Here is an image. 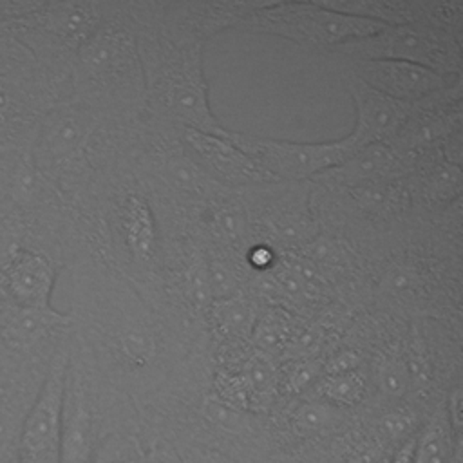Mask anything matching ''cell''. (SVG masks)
I'll use <instances>...</instances> for the list:
<instances>
[{
    "mask_svg": "<svg viewBox=\"0 0 463 463\" xmlns=\"http://www.w3.org/2000/svg\"><path fill=\"white\" fill-rule=\"evenodd\" d=\"M204 463H221V461H219V459H217V461H215V459H208V461H204Z\"/></svg>",
    "mask_w": 463,
    "mask_h": 463,
    "instance_id": "32",
    "label": "cell"
},
{
    "mask_svg": "<svg viewBox=\"0 0 463 463\" xmlns=\"http://www.w3.org/2000/svg\"><path fill=\"white\" fill-rule=\"evenodd\" d=\"M69 358L67 344L52 353L22 421L16 463H61V405Z\"/></svg>",
    "mask_w": 463,
    "mask_h": 463,
    "instance_id": "4",
    "label": "cell"
},
{
    "mask_svg": "<svg viewBox=\"0 0 463 463\" xmlns=\"http://www.w3.org/2000/svg\"><path fill=\"white\" fill-rule=\"evenodd\" d=\"M396 166L398 152L391 145H367L318 177L342 188H369L389 179Z\"/></svg>",
    "mask_w": 463,
    "mask_h": 463,
    "instance_id": "12",
    "label": "cell"
},
{
    "mask_svg": "<svg viewBox=\"0 0 463 463\" xmlns=\"http://www.w3.org/2000/svg\"><path fill=\"white\" fill-rule=\"evenodd\" d=\"M43 27L65 43L80 49L103 24L101 7L90 2H67V4H42Z\"/></svg>",
    "mask_w": 463,
    "mask_h": 463,
    "instance_id": "13",
    "label": "cell"
},
{
    "mask_svg": "<svg viewBox=\"0 0 463 463\" xmlns=\"http://www.w3.org/2000/svg\"><path fill=\"white\" fill-rule=\"evenodd\" d=\"M212 322L226 342H250L253 326L260 315L259 306L241 291L217 298L210 306Z\"/></svg>",
    "mask_w": 463,
    "mask_h": 463,
    "instance_id": "14",
    "label": "cell"
},
{
    "mask_svg": "<svg viewBox=\"0 0 463 463\" xmlns=\"http://www.w3.org/2000/svg\"><path fill=\"white\" fill-rule=\"evenodd\" d=\"M69 324L71 317L54 307L14 306L0 320V338L11 351L29 353Z\"/></svg>",
    "mask_w": 463,
    "mask_h": 463,
    "instance_id": "11",
    "label": "cell"
},
{
    "mask_svg": "<svg viewBox=\"0 0 463 463\" xmlns=\"http://www.w3.org/2000/svg\"><path fill=\"white\" fill-rule=\"evenodd\" d=\"M360 369V356L351 351H338L326 362H322V373L320 374H340V373H349Z\"/></svg>",
    "mask_w": 463,
    "mask_h": 463,
    "instance_id": "24",
    "label": "cell"
},
{
    "mask_svg": "<svg viewBox=\"0 0 463 463\" xmlns=\"http://www.w3.org/2000/svg\"><path fill=\"white\" fill-rule=\"evenodd\" d=\"M349 74L373 90L411 105L423 103L459 83L429 67L400 60H349Z\"/></svg>",
    "mask_w": 463,
    "mask_h": 463,
    "instance_id": "6",
    "label": "cell"
},
{
    "mask_svg": "<svg viewBox=\"0 0 463 463\" xmlns=\"http://www.w3.org/2000/svg\"><path fill=\"white\" fill-rule=\"evenodd\" d=\"M459 29L411 22L385 25L373 36L349 42L336 49L347 60H400L429 67L443 76H459Z\"/></svg>",
    "mask_w": 463,
    "mask_h": 463,
    "instance_id": "3",
    "label": "cell"
},
{
    "mask_svg": "<svg viewBox=\"0 0 463 463\" xmlns=\"http://www.w3.org/2000/svg\"><path fill=\"white\" fill-rule=\"evenodd\" d=\"M374 378L380 392L387 398H402L411 387L403 354H398L394 351L380 358L374 369Z\"/></svg>",
    "mask_w": 463,
    "mask_h": 463,
    "instance_id": "21",
    "label": "cell"
},
{
    "mask_svg": "<svg viewBox=\"0 0 463 463\" xmlns=\"http://www.w3.org/2000/svg\"><path fill=\"white\" fill-rule=\"evenodd\" d=\"M439 156V154H438ZM423 190L434 201H447L459 194L461 168L459 165L445 161L441 156L432 161L423 172Z\"/></svg>",
    "mask_w": 463,
    "mask_h": 463,
    "instance_id": "20",
    "label": "cell"
},
{
    "mask_svg": "<svg viewBox=\"0 0 463 463\" xmlns=\"http://www.w3.org/2000/svg\"><path fill=\"white\" fill-rule=\"evenodd\" d=\"M293 335L295 329L289 317L280 309H269L259 315L250 336V344L257 351L273 358L275 354L288 351Z\"/></svg>",
    "mask_w": 463,
    "mask_h": 463,
    "instance_id": "17",
    "label": "cell"
},
{
    "mask_svg": "<svg viewBox=\"0 0 463 463\" xmlns=\"http://www.w3.org/2000/svg\"><path fill=\"white\" fill-rule=\"evenodd\" d=\"M99 449L98 416L85 376L71 354L61 405V463H94Z\"/></svg>",
    "mask_w": 463,
    "mask_h": 463,
    "instance_id": "7",
    "label": "cell"
},
{
    "mask_svg": "<svg viewBox=\"0 0 463 463\" xmlns=\"http://www.w3.org/2000/svg\"><path fill=\"white\" fill-rule=\"evenodd\" d=\"M380 436L400 445L414 436V416L407 411H391L380 418Z\"/></svg>",
    "mask_w": 463,
    "mask_h": 463,
    "instance_id": "23",
    "label": "cell"
},
{
    "mask_svg": "<svg viewBox=\"0 0 463 463\" xmlns=\"http://www.w3.org/2000/svg\"><path fill=\"white\" fill-rule=\"evenodd\" d=\"M143 461L145 463H184V458L170 443L157 439L145 450Z\"/></svg>",
    "mask_w": 463,
    "mask_h": 463,
    "instance_id": "25",
    "label": "cell"
},
{
    "mask_svg": "<svg viewBox=\"0 0 463 463\" xmlns=\"http://www.w3.org/2000/svg\"><path fill=\"white\" fill-rule=\"evenodd\" d=\"M13 107H14V101H13L11 94H9V90H5V89L0 85V121L5 119V118L11 114Z\"/></svg>",
    "mask_w": 463,
    "mask_h": 463,
    "instance_id": "30",
    "label": "cell"
},
{
    "mask_svg": "<svg viewBox=\"0 0 463 463\" xmlns=\"http://www.w3.org/2000/svg\"><path fill=\"white\" fill-rule=\"evenodd\" d=\"M291 427L300 436H318L336 429L344 416L340 407L322 400H309L297 405L291 412Z\"/></svg>",
    "mask_w": 463,
    "mask_h": 463,
    "instance_id": "19",
    "label": "cell"
},
{
    "mask_svg": "<svg viewBox=\"0 0 463 463\" xmlns=\"http://www.w3.org/2000/svg\"><path fill=\"white\" fill-rule=\"evenodd\" d=\"M385 24L333 9L327 2H257L237 29L284 38L302 47L333 49L382 31Z\"/></svg>",
    "mask_w": 463,
    "mask_h": 463,
    "instance_id": "2",
    "label": "cell"
},
{
    "mask_svg": "<svg viewBox=\"0 0 463 463\" xmlns=\"http://www.w3.org/2000/svg\"><path fill=\"white\" fill-rule=\"evenodd\" d=\"M125 242L137 260H148L156 251V219L148 203L139 195L127 197L121 213Z\"/></svg>",
    "mask_w": 463,
    "mask_h": 463,
    "instance_id": "15",
    "label": "cell"
},
{
    "mask_svg": "<svg viewBox=\"0 0 463 463\" xmlns=\"http://www.w3.org/2000/svg\"><path fill=\"white\" fill-rule=\"evenodd\" d=\"M163 7V18L146 31L145 40H136L145 94L161 114L184 128L228 136L230 130L217 119L208 99L204 40L172 4Z\"/></svg>",
    "mask_w": 463,
    "mask_h": 463,
    "instance_id": "1",
    "label": "cell"
},
{
    "mask_svg": "<svg viewBox=\"0 0 463 463\" xmlns=\"http://www.w3.org/2000/svg\"><path fill=\"white\" fill-rule=\"evenodd\" d=\"M246 260H248V264H250L253 269L264 273V271L275 268V264H277V253H275L268 244H255V246L250 248V251L246 253Z\"/></svg>",
    "mask_w": 463,
    "mask_h": 463,
    "instance_id": "26",
    "label": "cell"
},
{
    "mask_svg": "<svg viewBox=\"0 0 463 463\" xmlns=\"http://www.w3.org/2000/svg\"><path fill=\"white\" fill-rule=\"evenodd\" d=\"M94 463H145L143 456L136 458V456H110V458H103V456H96Z\"/></svg>",
    "mask_w": 463,
    "mask_h": 463,
    "instance_id": "31",
    "label": "cell"
},
{
    "mask_svg": "<svg viewBox=\"0 0 463 463\" xmlns=\"http://www.w3.org/2000/svg\"><path fill=\"white\" fill-rule=\"evenodd\" d=\"M230 139L271 179L286 181L318 177L360 150L347 136L331 141H289L230 130Z\"/></svg>",
    "mask_w": 463,
    "mask_h": 463,
    "instance_id": "5",
    "label": "cell"
},
{
    "mask_svg": "<svg viewBox=\"0 0 463 463\" xmlns=\"http://www.w3.org/2000/svg\"><path fill=\"white\" fill-rule=\"evenodd\" d=\"M5 289L18 307H52L51 297L56 282V269L51 260L27 248L9 253L0 268Z\"/></svg>",
    "mask_w": 463,
    "mask_h": 463,
    "instance_id": "9",
    "label": "cell"
},
{
    "mask_svg": "<svg viewBox=\"0 0 463 463\" xmlns=\"http://www.w3.org/2000/svg\"><path fill=\"white\" fill-rule=\"evenodd\" d=\"M322 373V362L311 358H297L289 365V369L280 374V385L284 392L298 394L306 391L307 387L315 385V382L320 378Z\"/></svg>",
    "mask_w": 463,
    "mask_h": 463,
    "instance_id": "22",
    "label": "cell"
},
{
    "mask_svg": "<svg viewBox=\"0 0 463 463\" xmlns=\"http://www.w3.org/2000/svg\"><path fill=\"white\" fill-rule=\"evenodd\" d=\"M7 463H16V461H14V459H11V461H7Z\"/></svg>",
    "mask_w": 463,
    "mask_h": 463,
    "instance_id": "33",
    "label": "cell"
},
{
    "mask_svg": "<svg viewBox=\"0 0 463 463\" xmlns=\"http://www.w3.org/2000/svg\"><path fill=\"white\" fill-rule=\"evenodd\" d=\"M445 418H447V423H449L452 434L456 438H459V432H461V389H459V385H456L449 391Z\"/></svg>",
    "mask_w": 463,
    "mask_h": 463,
    "instance_id": "27",
    "label": "cell"
},
{
    "mask_svg": "<svg viewBox=\"0 0 463 463\" xmlns=\"http://www.w3.org/2000/svg\"><path fill=\"white\" fill-rule=\"evenodd\" d=\"M183 130L188 146L222 177H228L235 183L271 181V177L230 139V134L217 136L190 128Z\"/></svg>",
    "mask_w": 463,
    "mask_h": 463,
    "instance_id": "10",
    "label": "cell"
},
{
    "mask_svg": "<svg viewBox=\"0 0 463 463\" xmlns=\"http://www.w3.org/2000/svg\"><path fill=\"white\" fill-rule=\"evenodd\" d=\"M414 445H416V434L405 441H402L400 445H396L389 463H412L414 458Z\"/></svg>",
    "mask_w": 463,
    "mask_h": 463,
    "instance_id": "28",
    "label": "cell"
},
{
    "mask_svg": "<svg viewBox=\"0 0 463 463\" xmlns=\"http://www.w3.org/2000/svg\"><path fill=\"white\" fill-rule=\"evenodd\" d=\"M347 92L354 107V125L345 136L356 148L391 145L416 109L373 90L351 74H347Z\"/></svg>",
    "mask_w": 463,
    "mask_h": 463,
    "instance_id": "8",
    "label": "cell"
},
{
    "mask_svg": "<svg viewBox=\"0 0 463 463\" xmlns=\"http://www.w3.org/2000/svg\"><path fill=\"white\" fill-rule=\"evenodd\" d=\"M14 307V302L11 300L7 289H5V284L2 280V275H0V320Z\"/></svg>",
    "mask_w": 463,
    "mask_h": 463,
    "instance_id": "29",
    "label": "cell"
},
{
    "mask_svg": "<svg viewBox=\"0 0 463 463\" xmlns=\"http://www.w3.org/2000/svg\"><path fill=\"white\" fill-rule=\"evenodd\" d=\"M367 382L360 369L340 374H320L315 382L317 398L335 407L358 405L365 396Z\"/></svg>",
    "mask_w": 463,
    "mask_h": 463,
    "instance_id": "18",
    "label": "cell"
},
{
    "mask_svg": "<svg viewBox=\"0 0 463 463\" xmlns=\"http://www.w3.org/2000/svg\"><path fill=\"white\" fill-rule=\"evenodd\" d=\"M459 438H456L443 414H436L416 434L412 463H456Z\"/></svg>",
    "mask_w": 463,
    "mask_h": 463,
    "instance_id": "16",
    "label": "cell"
}]
</instances>
